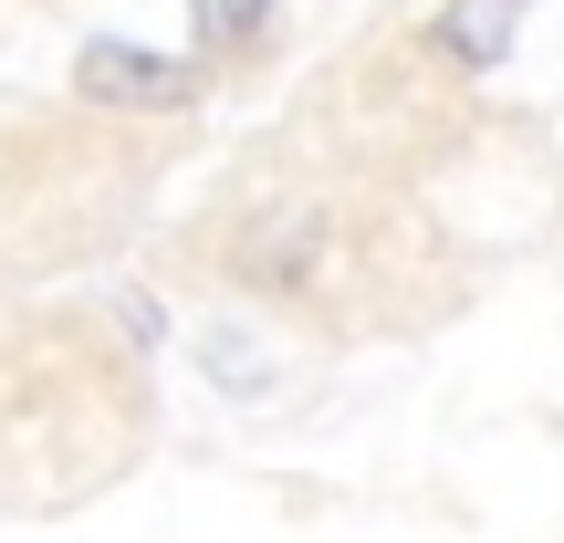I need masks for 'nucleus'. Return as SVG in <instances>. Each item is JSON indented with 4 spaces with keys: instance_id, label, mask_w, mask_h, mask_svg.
<instances>
[{
    "instance_id": "1",
    "label": "nucleus",
    "mask_w": 564,
    "mask_h": 543,
    "mask_svg": "<svg viewBox=\"0 0 564 543\" xmlns=\"http://www.w3.org/2000/svg\"><path fill=\"white\" fill-rule=\"evenodd\" d=\"M74 84L95 105H147V116H167V105H188V63L147 53V42H84Z\"/></svg>"
},
{
    "instance_id": "2",
    "label": "nucleus",
    "mask_w": 564,
    "mask_h": 543,
    "mask_svg": "<svg viewBox=\"0 0 564 543\" xmlns=\"http://www.w3.org/2000/svg\"><path fill=\"white\" fill-rule=\"evenodd\" d=\"M523 11H533V0H449V11H440V42L460 63H502L512 32H523Z\"/></svg>"
},
{
    "instance_id": "3",
    "label": "nucleus",
    "mask_w": 564,
    "mask_h": 543,
    "mask_svg": "<svg viewBox=\"0 0 564 543\" xmlns=\"http://www.w3.org/2000/svg\"><path fill=\"white\" fill-rule=\"evenodd\" d=\"M272 11H282V0H188V21H199V42H209V53H241V42L262 32Z\"/></svg>"
}]
</instances>
